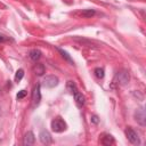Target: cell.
I'll return each mask as SVG.
<instances>
[{"mask_svg": "<svg viewBox=\"0 0 146 146\" xmlns=\"http://www.w3.org/2000/svg\"><path fill=\"white\" fill-rule=\"evenodd\" d=\"M66 122L60 116H57L51 121V130L54 132H63L66 130Z\"/></svg>", "mask_w": 146, "mask_h": 146, "instance_id": "cell-1", "label": "cell"}, {"mask_svg": "<svg viewBox=\"0 0 146 146\" xmlns=\"http://www.w3.org/2000/svg\"><path fill=\"white\" fill-rule=\"evenodd\" d=\"M129 79H130V78H129L128 71H127V70H121V71H119V72L116 73L114 81H117V83H119L120 86H124V84H127V83L129 82Z\"/></svg>", "mask_w": 146, "mask_h": 146, "instance_id": "cell-2", "label": "cell"}, {"mask_svg": "<svg viewBox=\"0 0 146 146\" xmlns=\"http://www.w3.org/2000/svg\"><path fill=\"white\" fill-rule=\"evenodd\" d=\"M125 136H127L128 140H129L131 144H133V145H139V144H140V139H139V137H138V133H137L132 128L128 127V128L125 129Z\"/></svg>", "mask_w": 146, "mask_h": 146, "instance_id": "cell-3", "label": "cell"}, {"mask_svg": "<svg viewBox=\"0 0 146 146\" xmlns=\"http://www.w3.org/2000/svg\"><path fill=\"white\" fill-rule=\"evenodd\" d=\"M40 88L41 86L38 83L33 87V90H32V105L33 107L38 106L41 102V91H40Z\"/></svg>", "mask_w": 146, "mask_h": 146, "instance_id": "cell-4", "label": "cell"}, {"mask_svg": "<svg viewBox=\"0 0 146 146\" xmlns=\"http://www.w3.org/2000/svg\"><path fill=\"white\" fill-rule=\"evenodd\" d=\"M135 120L137 121V123H139L141 127H145L146 124V114H145V110L144 107L138 108L135 112Z\"/></svg>", "mask_w": 146, "mask_h": 146, "instance_id": "cell-5", "label": "cell"}, {"mask_svg": "<svg viewBox=\"0 0 146 146\" xmlns=\"http://www.w3.org/2000/svg\"><path fill=\"white\" fill-rule=\"evenodd\" d=\"M42 84L46 88H54L58 84V78L55 76V75H47V76L43 78Z\"/></svg>", "mask_w": 146, "mask_h": 146, "instance_id": "cell-6", "label": "cell"}, {"mask_svg": "<svg viewBox=\"0 0 146 146\" xmlns=\"http://www.w3.org/2000/svg\"><path fill=\"white\" fill-rule=\"evenodd\" d=\"M39 139H40V141H41L43 145H49V144L52 143L51 135H50V132H49L48 130H46V129H43V130L40 131V133H39Z\"/></svg>", "mask_w": 146, "mask_h": 146, "instance_id": "cell-7", "label": "cell"}, {"mask_svg": "<svg viewBox=\"0 0 146 146\" xmlns=\"http://www.w3.org/2000/svg\"><path fill=\"white\" fill-rule=\"evenodd\" d=\"M35 143V136L32 131H27L24 136V139H23V145L25 146H31Z\"/></svg>", "mask_w": 146, "mask_h": 146, "instance_id": "cell-8", "label": "cell"}, {"mask_svg": "<svg viewBox=\"0 0 146 146\" xmlns=\"http://www.w3.org/2000/svg\"><path fill=\"white\" fill-rule=\"evenodd\" d=\"M73 96H74L75 103H76L79 106H83V105H84V103H86V98H84V96H83L80 91L76 90V91L73 94Z\"/></svg>", "mask_w": 146, "mask_h": 146, "instance_id": "cell-9", "label": "cell"}, {"mask_svg": "<svg viewBox=\"0 0 146 146\" xmlns=\"http://www.w3.org/2000/svg\"><path fill=\"white\" fill-rule=\"evenodd\" d=\"M100 143H102L103 145L110 146V145L114 144V138H113V136H112V135H110V133H104V135H103V137H102Z\"/></svg>", "mask_w": 146, "mask_h": 146, "instance_id": "cell-10", "label": "cell"}, {"mask_svg": "<svg viewBox=\"0 0 146 146\" xmlns=\"http://www.w3.org/2000/svg\"><path fill=\"white\" fill-rule=\"evenodd\" d=\"M33 71H34V73L38 75V76H42L43 74H44V72H46V68H44V65L43 64H35V66L33 67Z\"/></svg>", "mask_w": 146, "mask_h": 146, "instance_id": "cell-11", "label": "cell"}, {"mask_svg": "<svg viewBox=\"0 0 146 146\" xmlns=\"http://www.w3.org/2000/svg\"><path fill=\"white\" fill-rule=\"evenodd\" d=\"M29 56H30V58H31L32 60L36 62V60H39V59L41 58V51H40L39 49H32V50L30 51Z\"/></svg>", "mask_w": 146, "mask_h": 146, "instance_id": "cell-12", "label": "cell"}, {"mask_svg": "<svg viewBox=\"0 0 146 146\" xmlns=\"http://www.w3.org/2000/svg\"><path fill=\"white\" fill-rule=\"evenodd\" d=\"M66 88H67V90H68L72 95L78 90V88H76V86H75V83H74L73 81H67V83H66Z\"/></svg>", "mask_w": 146, "mask_h": 146, "instance_id": "cell-13", "label": "cell"}, {"mask_svg": "<svg viewBox=\"0 0 146 146\" xmlns=\"http://www.w3.org/2000/svg\"><path fill=\"white\" fill-rule=\"evenodd\" d=\"M57 50H58V51L62 54V56H63V57H64V58H65V59H66L68 63L74 64V63H73V59H72V58H71V56L67 54V51H65V50H63V49H60V48H57Z\"/></svg>", "mask_w": 146, "mask_h": 146, "instance_id": "cell-14", "label": "cell"}, {"mask_svg": "<svg viewBox=\"0 0 146 146\" xmlns=\"http://www.w3.org/2000/svg\"><path fill=\"white\" fill-rule=\"evenodd\" d=\"M94 73H95L96 78H98V79H103L105 76V72H104V70L102 67H96L95 71H94Z\"/></svg>", "mask_w": 146, "mask_h": 146, "instance_id": "cell-15", "label": "cell"}, {"mask_svg": "<svg viewBox=\"0 0 146 146\" xmlns=\"http://www.w3.org/2000/svg\"><path fill=\"white\" fill-rule=\"evenodd\" d=\"M82 16L83 17H86V18H89V17H92L95 14H96V11L94 10V9H86V10H82Z\"/></svg>", "mask_w": 146, "mask_h": 146, "instance_id": "cell-16", "label": "cell"}, {"mask_svg": "<svg viewBox=\"0 0 146 146\" xmlns=\"http://www.w3.org/2000/svg\"><path fill=\"white\" fill-rule=\"evenodd\" d=\"M23 76H24V70H22V68L17 70L16 74H15V81H16V82H19V81L23 79Z\"/></svg>", "mask_w": 146, "mask_h": 146, "instance_id": "cell-17", "label": "cell"}, {"mask_svg": "<svg viewBox=\"0 0 146 146\" xmlns=\"http://www.w3.org/2000/svg\"><path fill=\"white\" fill-rule=\"evenodd\" d=\"M25 96H26V91H25V90H21V91H18L16 98H17V99H22V98H24Z\"/></svg>", "mask_w": 146, "mask_h": 146, "instance_id": "cell-18", "label": "cell"}, {"mask_svg": "<svg viewBox=\"0 0 146 146\" xmlns=\"http://www.w3.org/2000/svg\"><path fill=\"white\" fill-rule=\"evenodd\" d=\"M91 122H92V123H95V124H97V123L99 122L98 116H97V115H92V116H91Z\"/></svg>", "mask_w": 146, "mask_h": 146, "instance_id": "cell-19", "label": "cell"}, {"mask_svg": "<svg viewBox=\"0 0 146 146\" xmlns=\"http://www.w3.org/2000/svg\"><path fill=\"white\" fill-rule=\"evenodd\" d=\"M3 41H6V36L2 35V34H0V42H3Z\"/></svg>", "mask_w": 146, "mask_h": 146, "instance_id": "cell-20", "label": "cell"}]
</instances>
